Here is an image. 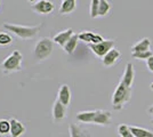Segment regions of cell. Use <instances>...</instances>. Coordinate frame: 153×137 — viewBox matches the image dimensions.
<instances>
[{
	"instance_id": "21",
	"label": "cell",
	"mask_w": 153,
	"mask_h": 137,
	"mask_svg": "<svg viewBox=\"0 0 153 137\" xmlns=\"http://www.w3.org/2000/svg\"><path fill=\"white\" fill-rule=\"evenodd\" d=\"M111 10V4L108 0H100V9H98V16H106Z\"/></svg>"
},
{
	"instance_id": "29",
	"label": "cell",
	"mask_w": 153,
	"mask_h": 137,
	"mask_svg": "<svg viewBox=\"0 0 153 137\" xmlns=\"http://www.w3.org/2000/svg\"><path fill=\"white\" fill-rule=\"evenodd\" d=\"M150 88H151V89H152V90H153V82H152V84H151V86H150Z\"/></svg>"
},
{
	"instance_id": "15",
	"label": "cell",
	"mask_w": 153,
	"mask_h": 137,
	"mask_svg": "<svg viewBox=\"0 0 153 137\" xmlns=\"http://www.w3.org/2000/svg\"><path fill=\"white\" fill-rule=\"evenodd\" d=\"M134 79H135V70H134V66L131 63H128L126 65V70L123 72L122 74V78L121 80L127 84L128 86H131L133 87V84H134Z\"/></svg>"
},
{
	"instance_id": "20",
	"label": "cell",
	"mask_w": 153,
	"mask_h": 137,
	"mask_svg": "<svg viewBox=\"0 0 153 137\" xmlns=\"http://www.w3.org/2000/svg\"><path fill=\"white\" fill-rule=\"evenodd\" d=\"M10 135V121L6 119H0V136Z\"/></svg>"
},
{
	"instance_id": "18",
	"label": "cell",
	"mask_w": 153,
	"mask_h": 137,
	"mask_svg": "<svg viewBox=\"0 0 153 137\" xmlns=\"http://www.w3.org/2000/svg\"><path fill=\"white\" fill-rule=\"evenodd\" d=\"M78 42H79V36L78 34H73L72 37H71V39L65 44V46L63 47L64 52L66 53V54H69V55H71V54H73V52L76 50V46H78Z\"/></svg>"
},
{
	"instance_id": "23",
	"label": "cell",
	"mask_w": 153,
	"mask_h": 137,
	"mask_svg": "<svg viewBox=\"0 0 153 137\" xmlns=\"http://www.w3.org/2000/svg\"><path fill=\"white\" fill-rule=\"evenodd\" d=\"M98 9H100V0H90L89 14L91 19L98 17Z\"/></svg>"
},
{
	"instance_id": "27",
	"label": "cell",
	"mask_w": 153,
	"mask_h": 137,
	"mask_svg": "<svg viewBox=\"0 0 153 137\" xmlns=\"http://www.w3.org/2000/svg\"><path fill=\"white\" fill-rule=\"evenodd\" d=\"M147 112H149V113H150L151 116H153V104L151 105L150 107H149V110H147Z\"/></svg>"
},
{
	"instance_id": "10",
	"label": "cell",
	"mask_w": 153,
	"mask_h": 137,
	"mask_svg": "<svg viewBox=\"0 0 153 137\" xmlns=\"http://www.w3.org/2000/svg\"><path fill=\"white\" fill-rule=\"evenodd\" d=\"M78 36H79V40H81L83 42H87L88 45L89 44H98V42H102L104 40L102 36L91 32V31H82Z\"/></svg>"
},
{
	"instance_id": "2",
	"label": "cell",
	"mask_w": 153,
	"mask_h": 137,
	"mask_svg": "<svg viewBox=\"0 0 153 137\" xmlns=\"http://www.w3.org/2000/svg\"><path fill=\"white\" fill-rule=\"evenodd\" d=\"M131 93H133V87L128 86L122 80H120L112 95V106L115 111H121L125 107V105L131 98Z\"/></svg>"
},
{
	"instance_id": "13",
	"label": "cell",
	"mask_w": 153,
	"mask_h": 137,
	"mask_svg": "<svg viewBox=\"0 0 153 137\" xmlns=\"http://www.w3.org/2000/svg\"><path fill=\"white\" fill-rule=\"evenodd\" d=\"M74 34L73 32V30L72 29H66V30H64L62 32H58L54 38H53V41L55 42V44H57L58 46H61V47H64L65 44L71 39V37Z\"/></svg>"
},
{
	"instance_id": "3",
	"label": "cell",
	"mask_w": 153,
	"mask_h": 137,
	"mask_svg": "<svg viewBox=\"0 0 153 137\" xmlns=\"http://www.w3.org/2000/svg\"><path fill=\"white\" fill-rule=\"evenodd\" d=\"M41 25H32V26H25V25H17V24H12V23H5L4 29H6L8 32H12L16 37H19V39L29 40L33 39L40 30Z\"/></svg>"
},
{
	"instance_id": "9",
	"label": "cell",
	"mask_w": 153,
	"mask_h": 137,
	"mask_svg": "<svg viewBox=\"0 0 153 137\" xmlns=\"http://www.w3.org/2000/svg\"><path fill=\"white\" fill-rule=\"evenodd\" d=\"M120 57H121V53L119 52L117 48H113V49H111V50L102 59L103 65L106 66V67L113 66L115 63L120 59Z\"/></svg>"
},
{
	"instance_id": "7",
	"label": "cell",
	"mask_w": 153,
	"mask_h": 137,
	"mask_svg": "<svg viewBox=\"0 0 153 137\" xmlns=\"http://www.w3.org/2000/svg\"><path fill=\"white\" fill-rule=\"evenodd\" d=\"M55 5L49 0H39L34 5H32V10L39 15H48L54 12Z\"/></svg>"
},
{
	"instance_id": "16",
	"label": "cell",
	"mask_w": 153,
	"mask_h": 137,
	"mask_svg": "<svg viewBox=\"0 0 153 137\" xmlns=\"http://www.w3.org/2000/svg\"><path fill=\"white\" fill-rule=\"evenodd\" d=\"M150 47H151V40L149 38H143L131 47V53L147 52V50H150Z\"/></svg>"
},
{
	"instance_id": "30",
	"label": "cell",
	"mask_w": 153,
	"mask_h": 137,
	"mask_svg": "<svg viewBox=\"0 0 153 137\" xmlns=\"http://www.w3.org/2000/svg\"><path fill=\"white\" fill-rule=\"evenodd\" d=\"M152 124H153V119H152Z\"/></svg>"
},
{
	"instance_id": "14",
	"label": "cell",
	"mask_w": 153,
	"mask_h": 137,
	"mask_svg": "<svg viewBox=\"0 0 153 137\" xmlns=\"http://www.w3.org/2000/svg\"><path fill=\"white\" fill-rule=\"evenodd\" d=\"M69 131H70V137H91L89 131L81 127L80 124H71Z\"/></svg>"
},
{
	"instance_id": "12",
	"label": "cell",
	"mask_w": 153,
	"mask_h": 137,
	"mask_svg": "<svg viewBox=\"0 0 153 137\" xmlns=\"http://www.w3.org/2000/svg\"><path fill=\"white\" fill-rule=\"evenodd\" d=\"M57 99L62 103L63 105H65L66 107L70 105L71 103V90L70 87L68 85H62L59 87L57 93Z\"/></svg>"
},
{
	"instance_id": "26",
	"label": "cell",
	"mask_w": 153,
	"mask_h": 137,
	"mask_svg": "<svg viewBox=\"0 0 153 137\" xmlns=\"http://www.w3.org/2000/svg\"><path fill=\"white\" fill-rule=\"evenodd\" d=\"M146 66L149 69V71L153 72V55L149 59H146Z\"/></svg>"
},
{
	"instance_id": "6",
	"label": "cell",
	"mask_w": 153,
	"mask_h": 137,
	"mask_svg": "<svg viewBox=\"0 0 153 137\" xmlns=\"http://www.w3.org/2000/svg\"><path fill=\"white\" fill-rule=\"evenodd\" d=\"M114 40H103L102 42H98V44H89L88 47H89V49L95 54L97 57L103 59L111 49L114 48Z\"/></svg>"
},
{
	"instance_id": "17",
	"label": "cell",
	"mask_w": 153,
	"mask_h": 137,
	"mask_svg": "<svg viewBox=\"0 0 153 137\" xmlns=\"http://www.w3.org/2000/svg\"><path fill=\"white\" fill-rule=\"evenodd\" d=\"M76 8V0H64L62 2V6L59 8V14L66 15L74 12Z\"/></svg>"
},
{
	"instance_id": "5",
	"label": "cell",
	"mask_w": 153,
	"mask_h": 137,
	"mask_svg": "<svg viewBox=\"0 0 153 137\" xmlns=\"http://www.w3.org/2000/svg\"><path fill=\"white\" fill-rule=\"evenodd\" d=\"M54 50V41L49 38H41L34 46V57L39 61H45Z\"/></svg>"
},
{
	"instance_id": "24",
	"label": "cell",
	"mask_w": 153,
	"mask_h": 137,
	"mask_svg": "<svg viewBox=\"0 0 153 137\" xmlns=\"http://www.w3.org/2000/svg\"><path fill=\"white\" fill-rule=\"evenodd\" d=\"M153 55V53L151 50L147 52H137V53H131V56L136 59H140V61H146Z\"/></svg>"
},
{
	"instance_id": "11",
	"label": "cell",
	"mask_w": 153,
	"mask_h": 137,
	"mask_svg": "<svg viewBox=\"0 0 153 137\" xmlns=\"http://www.w3.org/2000/svg\"><path fill=\"white\" fill-rule=\"evenodd\" d=\"M10 137H21L25 133V126L17 119L12 118L10 120Z\"/></svg>"
},
{
	"instance_id": "22",
	"label": "cell",
	"mask_w": 153,
	"mask_h": 137,
	"mask_svg": "<svg viewBox=\"0 0 153 137\" xmlns=\"http://www.w3.org/2000/svg\"><path fill=\"white\" fill-rule=\"evenodd\" d=\"M118 134L120 135V137H135L130 130V127L123 124L118 126Z\"/></svg>"
},
{
	"instance_id": "25",
	"label": "cell",
	"mask_w": 153,
	"mask_h": 137,
	"mask_svg": "<svg viewBox=\"0 0 153 137\" xmlns=\"http://www.w3.org/2000/svg\"><path fill=\"white\" fill-rule=\"evenodd\" d=\"M13 42V38L8 32H0V46H8Z\"/></svg>"
},
{
	"instance_id": "8",
	"label": "cell",
	"mask_w": 153,
	"mask_h": 137,
	"mask_svg": "<svg viewBox=\"0 0 153 137\" xmlns=\"http://www.w3.org/2000/svg\"><path fill=\"white\" fill-rule=\"evenodd\" d=\"M66 110H68V107L62 104L56 98V101L53 104V110H51V116H53V120H54L55 124H59L65 119Z\"/></svg>"
},
{
	"instance_id": "19",
	"label": "cell",
	"mask_w": 153,
	"mask_h": 137,
	"mask_svg": "<svg viewBox=\"0 0 153 137\" xmlns=\"http://www.w3.org/2000/svg\"><path fill=\"white\" fill-rule=\"evenodd\" d=\"M130 130L133 133L135 137H153V133L145 128H140V127H135V126H129Z\"/></svg>"
},
{
	"instance_id": "4",
	"label": "cell",
	"mask_w": 153,
	"mask_h": 137,
	"mask_svg": "<svg viewBox=\"0 0 153 137\" xmlns=\"http://www.w3.org/2000/svg\"><path fill=\"white\" fill-rule=\"evenodd\" d=\"M22 61L23 56L19 50H14L2 63H1V71L4 74H10L13 72L22 70Z\"/></svg>"
},
{
	"instance_id": "28",
	"label": "cell",
	"mask_w": 153,
	"mask_h": 137,
	"mask_svg": "<svg viewBox=\"0 0 153 137\" xmlns=\"http://www.w3.org/2000/svg\"><path fill=\"white\" fill-rule=\"evenodd\" d=\"M27 1H29V2H36L37 0H27Z\"/></svg>"
},
{
	"instance_id": "31",
	"label": "cell",
	"mask_w": 153,
	"mask_h": 137,
	"mask_svg": "<svg viewBox=\"0 0 153 137\" xmlns=\"http://www.w3.org/2000/svg\"><path fill=\"white\" fill-rule=\"evenodd\" d=\"M63 1H64V0H63Z\"/></svg>"
},
{
	"instance_id": "1",
	"label": "cell",
	"mask_w": 153,
	"mask_h": 137,
	"mask_svg": "<svg viewBox=\"0 0 153 137\" xmlns=\"http://www.w3.org/2000/svg\"><path fill=\"white\" fill-rule=\"evenodd\" d=\"M76 120L82 124H93L108 127L111 124L112 116L106 110H94V111H81L76 114Z\"/></svg>"
}]
</instances>
